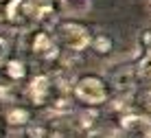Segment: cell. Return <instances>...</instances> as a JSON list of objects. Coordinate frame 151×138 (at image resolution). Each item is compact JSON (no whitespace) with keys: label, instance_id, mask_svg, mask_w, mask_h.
<instances>
[{"label":"cell","instance_id":"3","mask_svg":"<svg viewBox=\"0 0 151 138\" xmlns=\"http://www.w3.org/2000/svg\"><path fill=\"white\" fill-rule=\"evenodd\" d=\"M35 11H37V2L31 0H9L4 4V18L13 26H22L29 20H35Z\"/></svg>","mask_w":151,"mask_h":138},{"label":"cell","instance_id":"7","mask_svg":"<svg viewBox=\"0 0 151 138\" xmlns=\"http://www.w3.org/2000/svg\"><path fill=\"white\" fill-rule=\"evenodd\" d=\"M136 81H138L136 68H121V70H116V75L112 77V83H114V88H116L118 92L132 90L134 86H136Z\"/></svg>","mask_w":151,"mask_h":138},{"label":"cell","instance_id":"12","mask_svg":"<svg viewBox=\"0 0 151 138\" xmlns=\"http://www.w3.org/2000/svg\"><path fill=\"white\" fill-rule=\"evenodd\" d=\"M48 127L42 123H29L27 125V138H48Z\"/></svg>","mask_w":151,"mask_h":138},{"label":"cell","instance_id":"5","mask_svg":"<svg viewBox=\"0 0 151 138\" xmlns=\"http://www.w3.org/2000/svg\"><path fill=\"white\" fill-rule=\"evenodd\" d=\"M53 97V81L48 75H35L29 83V99L35 105H46Z\"/></svg>","mask_w":151,"mask_h":138},{"label":"cell","instance_id":"16","mask_svg":"<svg viewBox=\"0 0 151 138\" xmlns=\"http://www.w3.org/2000/svg\"><path fill=\"white\" fill-rule=\"evenodd\" d=\"M81 121H94V112H83L81 114ZM81 127H90V123H81Z\"/></svg>","mask_w":151,"mask_h":138},{"label":"cell","instance_id":"19","mask_svg":"<svg viewBox=\"0 0 151 138\" xmlns=\"http://www.w3.org/2000/svg\"><path fill=\"white\" fill-rule=\"evenodd\" d=\"M2 20H4V11L0 9V22H2Z\"/></svg>","mask_w":151,"mask_h":138},{"label":"cell","instance_id":"8","mask_svg":"<svg viewBox=\"0 0 151 138\" xmlns=\"http://www.w3.org/2000/svg\"><path fill=\"white\" fill-rule=\"evenodd\" d=\"M59 4H61V13L68 18H83L92 7L90 0H59Z\"/></svg>","mask_w":151,"mask_h":138},{"label":"cell","instance_id":"6","mask_svg":"<svg viewBox=\"0 0 151 138\" xmlns=\"http://www.w3.org/2000/svg\"><path fill=\"white\" fill-rule=\"evenodd\" d=\"M123 129L127 134L136 136V138H151V118L147 116H140V114H127L121 121Z\"/></svg>","mask_w":151,"mask_h":138},{"label":"cell","instance_id":"9","mask_svg":"<svg viewBox=\"0 0 151 138\" xmlns=\"http://www.w3.org/2000/svg\"><path fill=\"white\" fill-rule=\"evenodd\" d=\"M4 121H7L11 127H27L31 123V112L27 108H11L7 110V114H4Z\"/></svg>","mask_w":151,"mask_h":138},{"label":"cell","instance_id":"18","mask_svg":"<svg viewBox=\"0 0 151 138\" xmlns=\"http://www.w3.org/2000/svg\"><path fill=\"white\" fill-rule=\"evenodd\" d=\"M145 57H147V59L151 61V46H149V48H147V51H145Z\"/></svg>","mask_w":151,"mask_h":138},{"label":"cell","instance_id":"17","mask_svg":"<svg viewBox=\"0 0 151 138\" xmlns=\"http://www.w3.org/2000/svg\"><path fill=\"white\" fill-rule=\"evenodd\" d=\"M142 101H145V105H147V108L151 110V90H149V92H145V97H142Z\"/></svg>","mask_w":151,"mask_h":138},{"label":"cell","instance_id":"15","mask_svg":"<svg viewBox=\"0 0 151 138\" xmlns=\"http://www.w3.org/2000/svg\"><path fill=\"white\" fill-rule=\"evenodd\" d=\"M140 44L145 46V51L151 46V31H145V33H142V40H140Z\"/></svg>","mask_w":151,"mask_h":138},{"label":"cell","instance_id":"14","mask_svg":"<svg viewBox=\"0 0 151 138\" xmlns=\"http://www.w3.org/2000/svg\"><path fill=\"white\" fill-rule=\"evenodd\" d=\"M7 53H9V44H7V40H4V38H0V61H4Z\"/></svg>","mask_w":151,"mask_h":138},{"label":"cell","instance_id":"13","mask_svg":"<svg viewBox=\"0 0 151 138\" xmlns=\"http://www.w3.org/2000/svg\"><path fill=\"white\" fill-rule=\"evenodd\" d=\"M136 72H138L140 81H145V83H149V86H151V61L147 59V57H142V61L138 64Z\"/></svg>","mask_w":151,"mask_h":138},{"label":"cell","instance_id":"1","mask_svg":"<svg viewBox=\"0 0 151 138\" xmlns=\"http://www.w3.org/2000/svg\"><path fill=\"white\" fill-rule=\"evenodd\" d=\"M72 92L81 103H88V105H101L107 101V86L99 75L79 77L72 86Z\"/></svg>","mask_w":151,"mask_h":138},{"label":"cell","instance_id":"20","mask_svg":"<svg viewBox=\"0 0 151 138\" xmlns=\"http://www.w3.org/2000/svg\"><path fill=\"white\" fill-rule=\"evenodd\" d=\"M0 2H2V0H0Z\"/></svg>","mask_w":151,"mask_h":138},{"label":"cell","instance_id":"4","mask_svg":"<svg viewBox=\"0 0 151 138\" xmlns=\"http://www.w3.org/2000/svg\"><path fill=\"white\" fill-rule=\"evenodd\" d=\"M31 51H33L35 57H40V59H55L57 55H59V46H57V42L50 38L46 31H37V33L33 35V40H31Z\"/></svg>","mask_w":151,"mask_h":138},{"label":"cell","instance_id":"11","mask_svg":"<svg viewBox=\"0 0 151 138\" xmlns=\"http://www.w3.org/2000/svg\"><path fill=\"white\" fill-rule=\"evenodd\" d=\"M92 48H94V53H99V55H105V53L112 51V38L110 35H96L94 40H92Z\"/></svg>","mask_w":151,"mask_h":138},{"label":"cell","instance_id":"10","mask_svg":"<svg viewBox=\"0 0 151 138\" xmlns=\"http://www.w3.org/2000/svg\"><path fill=\"white\" fill-rule=\"evenodd\" d=\"M4 75L9 79H13V81H20V79L27 77V66L20 59H9L7 66H4Z\"/></svg>","mask_w":151,"mask_h":138},{"label":"cell","instance_id":"2","mask_svg":"<svg viewBox=\"0 0 151 138\" xmlns=\"http://www.w3.org/2000/svg\"><path fill=\"white\" fill-rule=\"evenodd\" d=\"M57 33H59V40L64 42L66 48H70V51H75V53L86 51L88 46L92 44V35H90V31H88L83 24L75 22V20L61 22V24H59V29H57Z\"/></svg>","mask_w":151,"mask_h":138}]
</instances>
